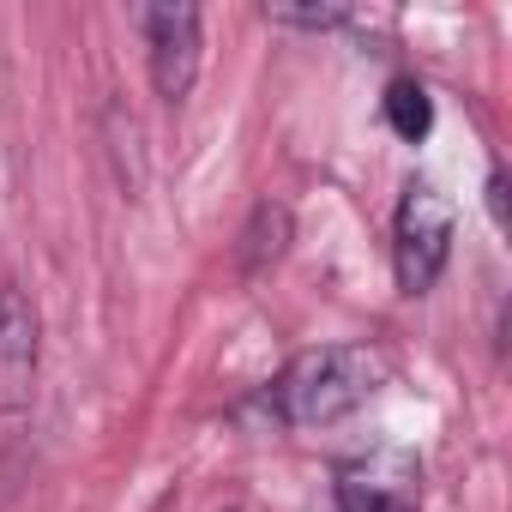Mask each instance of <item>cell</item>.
Masks as SVG:
<instances>
[{
  "label": "cell",
  "mask_w": 512,
  "mask_h": 512,
  "mask_svg": "<svg viewBox=\"0 0 512 512\" xmlns=\"http://www.w3.org/2000/svg\"><path fill=\"white\" fill-rule=\"evenodd\" d=\"M386 386V356L368 344H320L302 350L278 380H272V410L290 428H332L356 416L374 392Z\"/></svg>",
  "instance_id": "cell-1"
},
{
  "label": "cell",
  "mask_w": 512,
  "mask_h": 512,
  "mask_svg": "<svg viewBox=\"0 0 512 512\" xmlns=\"http://www.w3.org/2000/svg\"><path fill=\"white\" fill-rule=\"evenodd\" d=\"M452 199L434 181H410L392 211V272L404 296H428L452 260Z\"/></svg>",
  "instance_id": "cell-2"
},
{
  "label": "cell",
  "mask_w": 512,
  "mask_h": 512,
  "mask_svg": "<svg viewBox=\"0 0 512 512\" xmlns=\"http://www.w3.org/2000/svg\"><path fill=\"white\" fill-rule=\"evenodd\" d=\"M139 31H145V67H151V91L157 103L181 109L193 97V79H199V7H145L139 13Z\"/></svg>",
  "instance_id": "cell-3"
},
{
  "label": "cell",
  "mask_w": 512,
  "mask_h": 512,
  "mask_svg": "<svg viewBox=\"0 0 512 512\" xmlns=\"http://www.w3.org/2000/svg\"><path fill=\"white\" fill-rule=\"evenodd\" d=\"M338 512H422V464L398 446L338 464Z\"/></svg>",
  "instance_id": "cell-4"
},
{
  "label": "cell",
  "mask_w": 512,
  "mask_h": 512,
  "mask_svg": "<svg viewBox=\"0 0 512 512\" xmlns=\"http://www.w3.org/2000/svg\"><path fill=\"white\" fill-rule=\"evenodd\" d=\"M37 308L19 284H0V410H19L37 386Z\"/></svg>",
  "instance_id": "cell-5"
},
{
  "label": "cell",
  "mask_w": 512,
  "mask_h": 512,
  "mask_svg": "<svg viewBox=\"0 0 512 512\" xmlns=\"http://www.w3.org/2000/svg\"><path fill=\"white\" fill-rule=\"evenodd\" d=\"M284 247H290V205H284V199H260V205L247 211V229H241V247H235L241 272L253 278V272L278 266Z\"/></svg>",
  "instance_id": "cell-6"
},
{
  "label": "cell",
  "mask_w": 512,
  "mask_h": 512,
  "mask_svg": "<svg viewBox=\"0 0 512 512\" xmlns=\"http://www.w3.org/2000/svg\"><path fill=\"white\" fill-rule=\"evenodd\" d=\"M380 109H386V127H392L404 145H422V139L434 133V97H428L422 79H392Z\"/></svg>",
  "instance_id": "cell-7"
},
{
  "label": "cell",
  "mask_w": 512,
  "mask_h": 512,
  "mask_svg": "<svg viewBox=\"0 0 512 512\" xmlns=\"http://www.w3.org/2000/svg\"><path fill=\"white\" fill-rule=\"evenodd\" d=\"M266 19L290 25V31H338V25H350L344 7H266Z\"/></svg>",
  "instance_id": "cell-8"
},
{
  "label": "cell",
  "mask_w": 512,
  "mask_h": 512,
  "mask_svg": "<svg viewBox=\"0 0 512 512\" xmlns=\"http://www.w3.org/2000/svg\"><path fill=\"white\" fill-rule=\"evenodd\" d=\"M488 211H494V223L506 229V181H500V175H488Z\"/></svg>",
  "instance_id": "cell-9"
}]
</instances>
